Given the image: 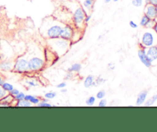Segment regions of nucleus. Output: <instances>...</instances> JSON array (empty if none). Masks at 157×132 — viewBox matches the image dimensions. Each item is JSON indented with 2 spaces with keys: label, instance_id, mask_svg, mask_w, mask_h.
Here are the masks:
<instances>
[{
  "label": "nucleus",
  "instance_id": "nucleus-1",
  "mask_svg": "<svg viewBox=\"0 0 157 132\" xmlns=\"http://www.w3.org/2000/svg\"><path fill=\"white\" fill-rule=\"evenodd\" d=\"M64 25L65 24L62 21L55 19L53 17L46 18L41 23L40 32L46 40L60 38L61 30Z\"/></svg>",
  "mask_w": 157,
  "mask_h": 132
},
{
  "label": "nucleus",
  "instance_id": "nucleus-2",
  "mask_svg": "<svg viewBox=\"0 0 157 132\" xmlns=\"http://www.w3.org/2000/svg\"><path fill=\"white\" fill-rule=\"evenodd\" d=\"M47 43L52 50H53L58 56L64 55L70 48L71 41L68 40L63 39L61 38H55V39H47Z\"/></svg>",
  "mask_w": 157,
  "mask_h": 132
},
{
  "label": "nucleus",
  "instance_id": "nucleus-3",
  "mask_svg": "<svg viewBox=\"0 0 157 132\" xmlns=\"http://www.w3.org/2000/svg\"><path fill=\"white\" fill-rule=\"evenodd\" d=\"M140 45L144 49L157 45V35L153 29H147L143 32L140 38Z\"/></svg>",
  "mask_w": 157,
  "mask_h": 132
},
{
  "label": "nucleus",
  "instance_id": "nucleus-4",
  "mask_svg": "<svg viewBox=\"0 0 157 132\" xmlns=\"http://www.w3.org/2000/svg\"><path fill=\"white\" fill-rule=\"evenodd\" d=\"M87 12L82 6H78L72 14V24L75 28L82 29L85 26L84 18Z\"/></svg>",
  "mask_w": 157,
  "mask_h": 132
},
{
  "label": "nucleus",
  "instance_id": "nucleus-5",
  "mask_svg": "<svg viewBox=\"0 0 157 132\" xmlns=\"http://www.w3.org/2000/svg\"><path fill=\"white\" fill-rule=\"evenodd\" d=\"M28 62L30 72H37L43 70L46 64L44 58H41V56H32L28 58Z\"/></svg>",
  "mask_w": 157,
  "mask_h": 132
},
{
  "label": "nucleus",
  "instance_id": "nucleus-6",
  "mask_svg": "<svg viewBox=\"0 0 157 132\" xmlns=\"http://www.w3.org/2000/svg\"><path fill=\"white\" fill-rule=\"evenodd\" d=\"M12 72L18 74H26L30 72H29L28 58H25V56L18 57L14 61Z\"/></svg>",
  "mask_w": 157,
  "mask_h": 132
},
{
  "label": "nucleus",
  "instance_id": "nucleus-7",
  "mask_svg": "<svg viewBox=\"0 0 157 132\" xmlns=\"http://www.w3.org/2000/svg\"><path fill=\"white\" fill-rule=\"evenodd\" d=\"M75 29V26L71 25L70 23L65 24L64 26H63L62 30H61V35H60V38L71 41V38L72 37H73Z\"/></svg>",
  "mask_w": 157,
  "mask_h": 132
},
{
  "label": "nucleus",
  "instance_id": "nucleus-8",
  "mask_svg": "<svg viewBox=\"0 0 157 132\" xmlns=\"http://www.w3.org/2000/svg\"><path fill=\"white\" fill-rule=\"evenodd\" d=\"M146 53L151 62L152 66L157 65V45H153L146 49Z\"/></svg>",
  "mask_w": 157,
  "mask_h": 132
},
{
  "label": "nucleus",
  "instance_id": "nucleus-9",
  "mask_svg": "<svg viewBox=\"0 0 157 132\" xmlns=\"http://www.w3.org/2000/svg\"><path fill=\"white\" fill-rule=\"evenodd\" d=\"M137 55L140 61L143 63V64H144L147 68L152 67L151 62H150V59H149V58L147 55V53H146V49L140 47V49L138 50Z\"/></svg>",
  "mask_w": 157,
  "mask_h": 132
},
{
  "label": "nucleus",
  "instance_id": "nucleus-10",
  "mask_svg": "<svg viewBox=\"0 0 157 132\" xmlns=\"http://www.w3.org/2000/svg\"><path fill=\"white\" fill-rule=\"evenodd\" d=\"M144 15L148 16L150 19H155V18L157 16L156 6L150 3H146L145 8H144Z\"/></svg>",
  "mask_w": 157,
  "mask_h": 132
},
{
  "label": "nucleus",
  "instance_id": "nucleus-11",
  "mask_svg": "<svg viewBox=\"0 0 157 132\" xmlns=\"http://www.w3.org/2000/svg\"><path fill=\"white\" fill-rule=\"evenodd\" d=\"M14 61L12 60L7 58V59H0V71L1 72H11L13 69Z\"/></svg>",
  "mask_w": 157,
  "mask_h": 132
},
{
  "label": "nucleus",
  "instance_id": "nucleus-12",
  "mask_svg": "<svg viewBox=\"0 0 157 132\" xmlns=\"http://www.w3.org/2000/svg\"><path fill=\"white\" fill-rule=\"evenodd\" d=\"M147 95H148V91L144 90L140 92L137 95V98H136V105L140 106L144 104V103H145V101H147Z\"/></svg>",
  "mask_w": 157,
  "mask_h": 132
},
{
  "label": "nucleus",
  "instance_id": "nucleus-13",
  "mask_svg": "<svg viewBox=\"0 0 157 132\" xmlns=\"http://www.w3.org/2000/svg\"><path fill=\"white\" fill-rule=\"evenodd\" d=\"M94 81V77L93 75H87L84 81V86L87 88L92 87Z\"/></svg>",
  "mask_w": 157,
  "mask_h": 132
},
{
  "label": "nucleus",
  "instance_id": "nucleus-14",
  "mask_svg": "<svg viewBox=\"0 0 157 132\" xmlns=\"http://www.w3.org/2000/svg\"><path fill=\"white\" fill-rule=\"evenodd\" d=\"M25 99L27 100V101H29V102L32 103V104H35V105H37V104L41 101V99H40L39 98L33 96V95H25Z\"/></svg>",
  "mask_w": 157,
  "mask_h": 132
},
{
  "label": "nucleus",
  "instance_id": "nucleus-15",
  "mask_svg": "<svg viewBox=\"0 0 157 132\" xmlns=\"http://www.w3.org/2000/svg\"><path fill=\"white\" fill-rule=\"evenodd\" d=\"M94 2L95 0H84L82 3V7L85 9V11H90L93 8L94 5Z\"/></svg>",
  "mask_w": 157,
  "mask_h": 132
},
{
  "label": "nucleus",
  "instance_id": "nucleus-16",
  "mask_svg": "<svg viewBox=\"0 0 157 132\" xmlns=\"http://www.w3.org/2000/svg\"><path fill=\"white\" fill-rule=\"evenodd\" d=\"M81 70V64L80 63H75L72 64L68 69L67 72H71V73H78Z\"/></svg>",
  "mask_w": 157,
  "mask_h": 132
},
{
  "label": "nucleus",
  "instance_id": "nucleus-17",
  "mask_svg": "<svg viewBox=\"0 0 157 132\" xmlns=\"http://www.w3.org/2000/svg\"><path fill=\"white\" fill-rule=\"evenodd\" d=\"M16 104H15V106L16 107H30V106H32V103L29 102V101H27V100L25 99H23L21 100V101H16Z\"/></svg>",
  "mask_w": 157,
  "mask_h": 132
},
{
  "label": "nucleus",
  "instance_id": "nucleus-18",
  "mask_svg": "<svg viewBox=\"0 0 157 132\" xmlns=\"http://www.w3.org/2000/svg\"><path fill=\"white\" fill-rule=\"evenodd\" d=\"M150 20L151 19H150L148 16H147L146 15H144L142 16V18H141L140 21V26H142V27L147 28V25L149 24V22L150 21Z\"/></svg>",
  "mask_w": 157,
  "mask_h": 132
},
{
  "label": "nucleus",
  "instance_id": "nucleus-19",
  "mask_svg": "<svg viewBox=\"0 0 157 132\" xmlns=\"http://www.w3.org/2000/svg\"><path fill=\"white\" fill-rule=\"evenodd\" d=\"M157 101V94L156 95H154L153 97H151L150 98H149L147 101H145V103H144V104H145V106H152L153 104H154L155 102Z\"/></svg>",
  "mask_w": 157,
  "mask_h": 132
},
{
  "label": "nucleus",
  "instance_id": "nucleus-20",
  "mask_svg": "<svg viewBox=\"0 0 157 132\" xmlns=\"http://www.w3.org/2000/svg\"><path fill=\"white\" fill-rule=\"evenodd\" d=\"M2 87L3 89H4L5 91H6L8 93H9V92L14 88L13 85H12V84H10V83L9 82H6V81H5V82L2 84Z\"/></svg>",
  "mask_w": 157,
  "mask_h": 132
},
{
  "label": "nucleus",
  "instance_id": "nucleus-21",
  "mask_svg": "<svg viewBox=\"0 0 157 132\" xmlns=\"http://www.w3.org/2000/svg\"><path fill=\"white\" fill-rule=\"evenodd\" d=\"M96 101V98L94 96H90L86 100V104L88 106H93Z\"/></svg>",
  "mask_w": 157,
  "mask_h": 132
},
{
  "label": "nucleus",
  "instance_id": "nucleus-22",
  "mask_svg": "<svg viewBox=\"0 0 157 132\" xmlns=\"http://www.w3.org/2000/svg\"><path fill=\"white\" fill-rule=\"evenodd\" d=\"M105 81H106L105 79H104V78H101V77H98L97 79H94L93 86H98V85H100V84H104Z\"/></svg>",
  "mask_w": 157,
  "mask_h": 132
},
{
  "label": "nucleus",
  "instance_id": "nucleus-23",
  "mask_svg": "<svg viewBox=\"0 0 157 132\" xmlns=\"http://www.w3.org/2000/svg\"><path fill=\"white\" fill-rule=\"evenodd\" d=\"M57 94L56 92H53V91H49L47 92V93L44 94V98H47L48 100H50V99H53L56 97Z\"/></svg>",
  "mask_w": 157,
  "mask_h": 132
},
{
  "label": "nucleus",
  "instance_id": "nucleus-24",
  "mask_svg": "<svg viewBox=\"0 0 157 132\" xmlns=\"http://www.w3.org/2000/svg\"><path fill=\"white\" fill-rule=\"evenodd\" d=\"M25 94L23 93V92H19L18 95L14 97V100H15V101H21V100L25 99Z\"/></svg>",
  "mask_w": 157,
  "mask_h": 132
},
{
  "label": "nucleus",
  "instance_id": "nucleus-25",
  "mask_svg": "<svg viewBox=\"0 0 157 132\" xmlns=\"http://www.w3.org/2000/svg\"><path fill=\"white\" fill-rule=\"evenodd\" d=\"M106 96V91L104 90H101L97 93L96 98L98 99H102V98H104V97Z\"/></svg>",
  "mask_w": 157,
  "mask_h": 132
},
{
  "label": "nucleus",
  "instance_id": "nucleus-26",
  "mask_svg": "<svg viewBox=\"0 0 157 132\" xmlns=\"http://www.w3.org/2000/svg\"><path fill=\"white\" fill-rule=\"evenodd\" d=\"M144 4V0H133L132 5L135 7H140Z\"/></svg>",
  "mask_w": 157,
  "mask_h": 132
},
{
  "label": "nucleus",
  "instance_id": "nucleus-27",
  "mask_svg": "<svg viewBox=\"0 0 157 132\" xmlns=\"http://www.w3.org/2000/svg\"><path fill=\"white\" fill-rule=\"evenodd\" d=\"M25 84H28V86L29 87H35V86L38 85V83L34 80H27L25 81Z\"/></svg>",
  "mask_w": 157,
  "mask_h": 132
},
{
  "label": "nucleus",
  "instance_id": "nucleus-28",
  "mask_svg": "<svg viewBox=\"0 0 157 132\" xmlns=\"http://www.w3.org/2000/svg\"><path fill=\"white\" fill-rule=\"evenodd\" d=\"M9 93H8L6 91H5L4 89H3V87H2V85H0V101H1V100L5 96H6Z\"/></svg>",
  "mask_w": 157,
  "mask_h": 132
},
{
  "label": "nucleus",
  "instance_id": "nucleus-29",
  "mask_svg": "<svg viewBox=\"0 0 157 132\" xmlns=\"http://www.w3.org/2000/svg\"><path fill=\"white\" fill-rule=\"evenodd\" d=\"M37 105L38 107H52V104L48 103V101H40Z\"/></svg>",
  "mask_w": 157,
  "mask_h": 132
},
{
  "label": "nucleus",
  "instance_id": "nucleus-30",
  "mask_svg": "<svg viewBox=\"0 0 157 132\" xmlns=\"http://www.w3.org/2000/svg\"><path fill=\"white\" fill-rule=\"evenodd\" d=\"M107 100L104 99V98H102V99H100L99 103H98V106H99V107H106V106H107Z\"/></svg>",
  "mask_w": 157,
  "mask_h": 132
},
{
  "label": "nucleus",
  "instance_id": "nucleus-31",
  "mask_svg": "<svg viewBox=\"0 0 157 132\" xmlns=\"http://www.w3.org/2000/svg\"><path fill=\"white\" fill-rule=\"evenodd\" d=\"M19 92H20V91L18 90V89H16V88H15V87H14V88L12 89V90L10 92H9V94H10V95H12V96L14 98V97H15V95H18V94L19 93Z\"/></svg>",
  "mask_w": 157,
  "mask_h": 132
},
{
  "label": "nucleus",
  "instance_id": "nucleus-32",
  "mask_svg": "<svg viewBox=\"0 0 157 132\" xmlns=\"http://www.w3.org/2000/svg\"><path fill=\"white\" fill-rule=\"evenodd\" d=\"M91 15H90V14H86L85 18H84V22H85V24H87L90 21V20L91 19Z\"/></svg>",
  "mask_w": 157,
  "mask_h": 132
},
{
  "label": "nucleus",
  "instance_id": "nucleus-33",
  "mask_svg": "<svg viewBox=\"0 0 157 132\" xmlns=\"http://www.w3.org/2000/svg\"><path fill=\"white\" fill-rule=\"evenodd\" d=\"M66 86H67V83L66 82H61L59 83V84H58L56 85V87H58V88H64V87H66Z\"/></svg>",
  "mask_w": 157,
  "mask_h": 132
},
{
  "label": "nucleus",
  "instance_id": "nucleus-34",
  "mask_svg": "<svg viewBox=\"0 0 157 132\" xmlns=\"http://www.w3.org/2000/svg\"><path fill=\"white\" fill-rule=\"evenodd\" d=\"M129 25H130V28H132V29H136V28H138V25L136 24V22H134L133 21H130Z\"/></svg>",
  "mask_w": 157,
  "mask_h": 132
},
{
  "label": "nucleus",
  "instance_id": "nucleus-35",
  "mask_svg": "<svg viewBox=\"0 0 157 132\" xmlns=\"http://www.w3.org/2000/svg\"><path fill=\"white\" fill-rule=\"evenodd\" d=\"M147 3H150V4L153 5V6H156L157 5V0H149Z\"/></svg>",
  "mask_w": 157,
  "mask_h": 132
},
{
  "label": "nucleus",
  "instance_id": "nucleus-36",
  "mask_svg": "<svg viewBox=\"0 0 157 132\" xmlns=\"http://www.w3.org/2000/svg\"><path fill=\"white\" fill-rule=\"evenodd\" d=\"M4 82H5L4 76H3L2 75H1V74H0V85H2V84Z\"/></svg>",
  "mask_w": 157,
  "mask_h": 132
},
{
  "label": "nucleus",
  "instance_id": "nucleus-37",
  "mask_svg": "<svg viewBox=\"0 0 157 132\" xmlns=\"http://www.w3.org/2000/svg\"><path fill=\"white\" fill-rule=\"evenodd\" d=\"M153 31L155 32V33H156V35H157V22L155 23V25H154V26H153Z\"/></svg>",
  "mask_w": 157,
  "mask_h": 132
},
{
  "label": "nucleus",
  "instance_id": "nucleus-38",
  "mask_svg": "<svg viewBox=\"0 0 157 132\" xmlns=\"http://www.w3.org/2000/svg\"><path fill=\"white\" fill-rule=\"evenodd\" d=\"M108 68L110 69V70H113V69L114 68V65H113V64H109Z\"/></svg>",
  "mask_w": 157,
  "mask_h": 132
},
{
  "label": "nucleus",
  "instance_id": "nucleus-39",
  "mask_svg": "<svg viewBox=\"0 0 157 132\" xmlns=\"http://www.w3.org/2000/svg\"><path fill=\"white\" fill-rule=\"evenodd\" d=\"M61 91L62 92V93H65V92H67V89H64V88H61Z\"/></svg>",
  "mask_w": 157,
  "mask_h": 132
},
{
  "label": "nucleus",
  "instance_id": "nucleus-40",
  "mask_svg": "<svg viewBox=\"0 0 157 132\" xmlns=\"http://www.w3.org/2000/svg\"><path fill=\"white\" fill-rule=\"evenodd\" d=\"M111 1H113V0H104V2H105L106 4H108V3H110Z\"/></svg>",
  "mask_w": 157,
  "mask_h": 132
},
{
  "label": "nucleus",
  "instance_id": "nucleus-41",
  "mask_svg": "<svg viewBox=\"0 0 157 132\" xmlns=\"http://www.w3.org/2000/svg\"><path fill=\"white\" fill-rule=\"evenodd\" d=\"M113 2H119L120 0H113Z\"/></svg>",
  "mask_w": 157,
  "mask_h": 132
},
{
  "label": "nucleus",
  "instance_id": "nucleus-42",
  "mask_svg": "<svg viewBox=\"0 0 157 132\" xmlns=\"http://www.w3.org/2000/svg\"><path fill=\"white\" fill-rule=\"evenodd\" d=\"M148 1H149V0H146V3L148 2Z\"/></svg>",
  "mask_w": 157,
  "mask_h": 132
},
{
  "label": "nucleus",
  "instance_id": "nucleus-43",
  "mask_svg": "<svg viewBox=\"0 0 157 132\" xmlns=\"http://www.w3.org/2000/svg\"><path fill=\"white\" fill-rule=\"evenodd\" d=\"M156 10H157V5L156 6Z\"/></svg>",
  "mask_w": 157,
  "mask_h": 132
}]
</instances>
